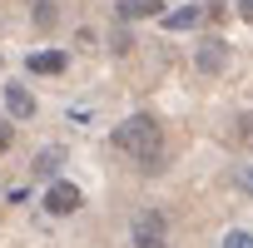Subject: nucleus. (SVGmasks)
<instances>
[{"instance_id": "obj_7", "label": "nucleus", "mask_w": 253, "mask_h": 248, "mask_svg": "<svg viewBox=\"0 0 253 248\" xmlns=\"http://www.w3.org/2000/svg\"><path fill=\"white\" fill-rule=\"evenodd\" d=\"M25 65H30V75H65L70 55H65V50H40V55H30Z\"/></svg>"}, {"instance_id": "obj_10", "label": "nucleus", "mask_w": 253, "mask_h": 248, "mask_svg": "<svg viewBox=\"0 0 253 248\" xmlns=\"http://www.w3.org/2000/svg\"><path fill=\"white\" fill-rule=\"evenodd\" d=\"M35 25H40V30L55 25V0H35Z\"/></svg>"}, {"instance_id": "obj_6", "label": "nucleus", "mask_w": 253, "mask_h": 248, "mask_svg": "<svg viewBox=\"0 0 253 248\" xmlns=\"http://www.w3.org/2000/svg\"><path fill=\"white\" fill-rule=\"evenodd\" d=\"M5 109L10 119H35V94L25 84H5Z\"/></svg>"}, {"instance_id": "obj_8", "label": "nucleus", "mask_w": 253, "mask_h": 248, "mask_svg": "<svg viewBox=\"0 0 253 248\" xmlns=\"http://www.w3.org/2000/svg\"><path fill=\"white\" fill-rule=\"evenodd\" d=\"M194 25H204V5H184L164 15V30H194Z\"/></svg>"}, {"instance_id": "obj_2", "label": "nucleus", "mask_w": 253, "mask_h": 248, "mask_svg": "<svg viewBox=\"0 0 253 248\" xmlns=\"http://www.w3.org/2000/svg\"><path fill=\"white\" fill-rule=\"evenodd\" d=\"M164 238H169V223H164V213H154V208L134 213V248H169Z\"/></svg>"}, {"instance_id": "obj_13", "label": "nucleus", "mask_w": 253, "mask_h": 248, "mask_svg": "<svg viewBox=\"0 0 253 248\" xmlns=\"http://www.w3.org/2000/svg\"><path fill=\"white\" fill-rule=\"evenodd\" d=\"M10 144H15V129H10V124H0V154H5Z\"/></svg>"}, {"instance_id": "obj_1", "label": "nucleus", "mask_w": 253, "mask_h": 248, "mask_svg": "<svg viewBox=\"0 0 253 248\" xmlns=\"http://www.w3.org/2000/svg\"><path fill=\"white\" fill-rule=\"evenodd\" d=\"M114 149L129 154V159H139L144 174H154V169H159V124H154L149 114H129V119L114 129Z\"/></svg>"}, {"instance_id": "obj_9", "label": "nucleus", "mask_w": 253, "mask_h": 248, "mask_svg": "<svg viewBox=\"0 0 253 248\" xmlns=\"http://www.w3.org/2000/svg\"><path fill=\"white\" fill-rule=\"evenodd\" d=\"M60 164H65V149H60V144L40 149V154H35V179H55V174H60Z\"/></svg>"}, {"instance_id": "obj_12", "label": "nucleus", "mask_w": 253, "mask_h": 248, "mask_svg": "<svg viewBox=\"0 0 253 248\" xmlns=\"http://www.w3.org/2000/svg\"><path fill=\"white\" fill-rule=\"evenodd\" d=\"M223 248H253L248 228H233V233H223Z\"/></svg>"}, {"instance_id": "obj_14", "label": "nucleus", "mask_w": 253, "mask_h": 248, "mask_svg": "<svg viewBox=\"0 0 253 248\" xmlns=\"http://www.w3.org/2000/svg\"><path fill=\"white\" fill-rule=\"evenodd\" d=\"M238 15H253V5H248V0H238Z\"/></svg>"}, {"instance_id": "obj_5", "label": "nucleus", "mask_w": 253, "mask_h": 248, "mask_svg": "<svg viewBox=\"0 0 253 248\" xmlns=\"http://www.w3.org/2000/svg\"><path fill=\"white\" fill-rule=\"evenodd\" d=\"M114 15L119 20H159L164 0H114Z\"/></svg>"}, {"instance_id": "obj_3", "label": "nucleus", "mask_w": 253, "mask_h": 248, "mask_svg": "<svg viewBox=\"0 0 253 248\" xmlns=\"http://www.w3.org/2000/svg\"><path fill=\"white\" fill-rule=\"evenodd\" d=\"M80 204H84V199H80V189H75V184H65V179L55 174V179H50V189H45V208L65 218V213H75Z\"/></svg>"}, {"instance_id": "obj_11", "label": "nucleus", "mask_w": 253, "mask_h": 248, "mask_svg": "<svg viewBox=\"0 0 253 248\" xmlns=\"http://www.w3.org/2000/svg\"><path fill=\"white\" fill-rule=\"evenodd\" d=\"M109 50H114V55H129V50H134L129 30H114V35H109Z\"/></svg>"}, {"instance_id": "obj_4", "label": "nucleus", "mask_w": 253, "mask_h": 248, "mask_svg": "<svg viewBox=\"0 0 253 248\" xmlns=\"http://www.w3.org/2000/svg\"><path fill=\"white\" fill-rule=\"evenodd\" d=\"M228 60H233V50H228L223 40H204V45H199V55H194L199 75H223V70H228Z\"/></svg>"}]
</instances>
